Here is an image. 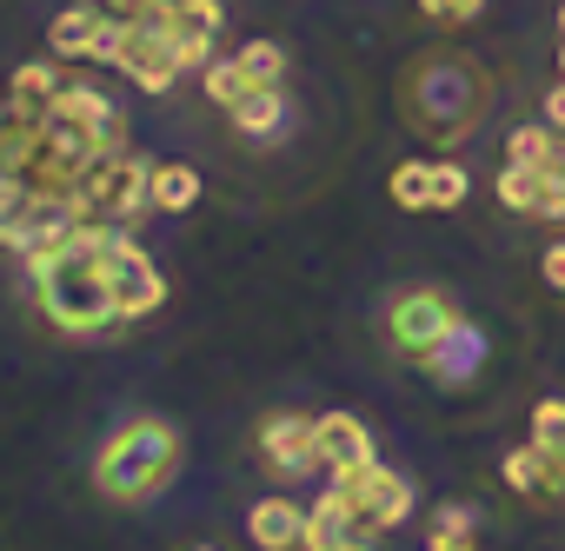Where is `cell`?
I'll return each mask as SVG.
<instances>
[{
    "label": "cell",
    "mask_w": 565,
    "mask_h": 551,
    "mask_svg": "<svg viewBox=\"0 0 565 551\" xmlns=\"http://www.w3.org/2000/svg\"><path fill=\"white\" fill-rule=\"evenodd\" d=\"M532 445L565 472V399H539L532 406Z\"/></svg>",
    "instance_id": "603a6c76"
},
{
    "label": "cell",
    "mask_w": 565,
    "mask_h": 551,
    "mask_svg": "<svg viewBox=\"0 0 565 551\" xmlns=\"http://www.w3.org/2000/svg\"><path fill=\"white\" fill-rule=\"evenodd\" d=\"M114 67H120L140 94H167V87L186 74V61L173 54V41H167L160 21H120V54H114Z\"/></svg>",
    "instance_id": "8992f818"
},
{
    "label": "cell",
    "mask_w": 565,
    "mask_h": 551,
    "mask_svg": "<svg viewBox=\"0 0 565 551\" xmlns=\"http://www.w3.org/2000/svg\"><path fill=\"white\" fill-rule=\"evenodd\" d=\"M34 153H41V114H21V107H0V173H14V180H28Z\"/></svg>",
    "instance_id": "9a60e30c"
},
{
    "label": "cell",
    "mask_w": 565,
    "mask_h": 551,
    "mask_svg": "<svg viewBox=\"0 0 565 551\" xmlns=\"http://www.w3.org/2000/svg\"><path fill=\"white\" fill-rule=\"evenodd\" d=\"M320 551H366V538H340V544H320Z\"/></svg>",
    "instance_id": "4dcf8cb0"
},
{
    "label": "cell",
    "mask_w": 565,
    "mask_h": 551,
    "mask_svg": "<svg viewBox=\"0 0 565 551\" xmlns=\"http://www.w3.org/2000/svg\"><path fill=\"white\" fill-rule=\"evenodd\" d=\"M499 206H512L525 219H565V166H505Z\"/></svg>",
    "instance_id": "30bf717a"
},
{
    "label": "cell",
    "mask_w": 565,
    "mask_h": 551,
    "mask_svg": "<svg viewBox=\"0 0 565 551\" xmlns=\"http://www.w3.org/2000/svg\"><path fill=\"white\" fill-rule=\"evenodd\" d=\"M479 8L486 0H419V14H433V21H479Z\"/></svg>",
    "instance_id": "83f0119b"
},
{
    "label": "cell",
    "mask_w": 565,
    "mask_h": 551,
    "mask_svg": "<svg viewBox=\"0 0 565 551\" xmlns=\"http://www.w3.org/2000/svg\"><path fill=\"white\" fill-rule=\"evenodd\" d=\"M120 226L107 219H81L74 246H61L54 259L28 266V280H34V300H41V320L61 326V333H100L114 326V287H107V239ZM134 233V226H127Z\"/></svg>",
    "instance_id": "6da1fadb"
},
{
    "label": "cell",
    "mask_w": 565,
    "mask_h": 551,
    "mask_svg": "<svg viewBox=\"0 0 565 551\" xmlns=\"http://www.w3.org/2000/svg\"><path fill=\"white\" fill-rule=\"evenodd\" d=\"M147 193H153V213H186V206L200 199V173H193L186 160H160Z\"/></svg>",
    "instance_id": "e0dca14e"
},
{
    "label": "cell",
    "mask_w": 565,
    "mask_h": 551,
    "mask_svg": "<svg viewBox=\"0 0 565 551\" xmlns=\"http://www.w3.org/2000/svg\"><path fill=\"white\" fill-rule=\"evenodd\" d=\"M246 531L259 551H294V544H307V511L294 498H259L246 511Z\"/></svg>",
    "instance_id": "4fadbf2b"
},
{
    "label": "cell",
    "mask_w": 565,
    "mask_h": 551,
    "mask_svg": "<svg viewBox=\"0 0 565 551\" xmlns=\"http://www.w3.org/2000/svg\"><path fill=\"white\" fill-rule=\"evenodd\" d=\"M279 120H287V100H279V87H246V94H239V107H233V127H239V133H253V140L279 133Z\"/></svg>",
    "instance_id": "ac0fdd59"
},
{
    "label": "cell",
    "mask_w": 565,
    "mask_h": 551,
    "mask_svg": "<svg viewBox=\"0 0 565 551\" xmlns=\"http://www.w3.org/2000/svg\"><path fill=\"white\" fill-rule=\"evenodd\" d=\"M107 287H114V313L120 320H147L167 306V280H160V266L140 252V239L120 226L107 239Z\"/></svg>",
    "instance_id": "277c9868"
},
{
    "label": "cell",
    "mask_w": 565,
    "mask_h": 551,
    "mask_svg": "<svg viewBox=\"0 0 565 551\" xmlns=\"http://www.w3.org/2000/svg\"><path fill=\"white\" fill-rule=\"evenodd\" d=\"M153 160H134V153H114L87 173V193H81V213L87 219H107V226H134L140 213H153Z\"/></svg>",
    "instance_id": "3957f363"
},
{
    "label": "cell",
    "mask_w": 565,
    "mask_h": 551,
    "mask_svg": "<svg viewBox=\"0 0 565 551\" xmlns=\"http://www.w3.org/2000/svg\"><path fill=\"white\" fill-rule=\"evenodd\" d=\"M426 551H472V511L466 505H439L433 531H426Z\"/></svg>",
    "instance_id": "cb8c5ba5"
},
{
    "label": "cell",
    "mask_w": 565,
    "mask_h": 551,
    "mask_svg": "<svg viewBox=\"0 0 565 551\" xmlns=\"http://www.w3.org/2000/svg\"><path fill=\"white\" fill-rule=\"evenodd\" d=\"M333 485L353 498V511H360V531H366V538H380V531L406 525V511H413V478H406V472H386L380 458H373V465H360V472H333Z\"/></svg>",
    "instance_id": "5b68a950"
},
{
    "label": "cell",
    "mask_w": 565,
    "mask_h": 551,
    "mask_svg": "<svg viewBox=\"0 0 565 551\" xmlns=\"http://www.w3.org/2000/svg\"><path fill=\"white\" fill-rule=\"evenodd\" d=\"M558 127H512L505 140V166H558Z\"/></svg>",
    "instance_id": "44dd1931"
},
{
    "label": "cell",
    "mask_w": 565,
    "mask_h": 551,
    "mask_svg": "<svg viewBox=\"0 0 565 551\" xmlns=\"http://www.w3.org/2000/svg\"><path fill=\"white\" fill-rule=\"evenodd\" d=\"M21 213H28V180L0 173V246H14V233H21Z\"/></svg>",
    "instance_id": "484cf974"
},
{
    "label": "cell",
    "mask_w": 565,
    "mask_h": 551,
    "mask_svg": "<svg viewBox=\"0 0 565 551\" xmlns=\"http://www.w3.org/2000/svg\"><path fill=\"white\" fill-rule=\"evenodd\" d=\"M180 472V432L160 425V419H140V425H120L107 445H100V465H94V485L120 505H147L173 485Z\"/></svg>",
    "instance_id": "7a4b0ae2"
},
{
    "label": "cell",
    "mask_w": 565,
    "mask_h": 551,
    "mask_svg": "<svg viewBox=\"0 0 565 551\" xmlns=\"http://www.w3.org/2000/svg\"><path fill=\"white\" fill-rule=\"evenodd\" d=\"M466 166H452V160H433V213H446V206H459L466 199Z\"/></svg>",
    "instance_id": "4316f807"
},
{
    "label": "cell",
    "mask_w": 565,
    "mask_h": 551,
    "mask_svg": "<svg viewBox=\"0 0 565 551\" xmlns=\"http://www.w3.org/2000/svg\"><path fill=\"white\" fill-rule=\"evenodd\" d=\"M545 127H565V80L545 94Z\"/></svg>",
    "instance_id": "f546056e"
},
{
    "label": "cell",
    "mask_w": 565,
    "mask_h": 551,
    "mask_svg": "<svg viewBox=\"0 0 565 551\" xmlns=\"http://www.w3.org/2000/svg\"><path fill=\"white\" fill-rule=\"evenodd\" d=\"M320 465H327V472H360V465H373V432H366L353 412H327V419H320Z\"/></svg>",
    "instance_id": "7c38bea8"
},
{
    "label": "cell",
    "mask_w": 565,
    "mask_h": 551,
    "mask_svg": "<svg viewBox=\"0 0 565 551\" xmlns=\"http://www.w3.org/2000/svg\"><path fill=\"white\" fill-rule=\"evenodd\" d=\"M558 74H565V47H558Z\"/></svg>",
    "instance_id": "d6a6232c"
},
{
    "label": "cell",
    "mask_w": 565,
    "mask_h": 551,
    "mask_svg": "<svg viewBox=\"0 0 565 551\" xmlns=\"http://www.w3.org/2000/svg\"><path fill=\"white\" fill-rule=\"evenodd\" d=\"M386 193H393V206H406V213H433V160H406V166H393Z\"/></svg>",
    "instance_id": "ffe728a7"
},
{
    "label": "cell",
    "mask_w": 565,
    "mask_h": 551,
    "mask_svg": "<svg viewBox=\"0 0 565 551\" xmlns=\"http://www.w3.org/2000/svg\"><path fill=\"white\" fill-rule=\"evenodd\" d=\"M419 366H426V372H439V379H466V372L479 366V333H472V326L446 333V339H439V346H433Z\"/></svg>",
    "instance_id": "d6986e66"
},
{
    "label": "cell",
    "mask_w": 565,
    "mask_h": 551,
    "mask_svg": "<svg viewBox=\"0 0 565 551\" xmlns=\"http://www.w3.org/2000/svg\"><path fill=\"white\" fill-rule=\"evenodd\" d=\"M505 485L519 491V498H539V505H552V498H565V472L539 452V445H519V452H505Z\"/></svg>",
    "instance_id": "5bb4252c"
},
{
    "label": "cell",
    "mask_w": 565,
    "mask_h": 551,
    "mask_svg": "<svg viewBox=\"0 0 565 551\" xmlns=\"http://www.w3.org/2000/svg\"><path fill=\"white\" fill-rule=\"evenodd\" d=\"M100 34H107V8L81 0V8L54 14V28H47V54H54V61H94Z\"/></svg>",
    "instance_id": "8fae6325"
},
{
    "label": "cell",
    "mask_w": 565,
    "mask_h": 551,
    "mask_svg": "<svg viewBox=\"0 0 565 551\" xmlns=\"http://www.w3.org/2000/svg\"><path fill=\"white\" fill-rule=\"evenodd\" d=\"M61 87H67V80H61L54 61H28V67H14V80H8V107H21V114H47Z\"/></svg>",
    "instance_id": "2e32d148"
},
{
    "label": "cell",
    "mask_w": 565,
    "mask_h": 551,
    "mask_svg": "<svg viewBox=\"0 0 565 551\" xmlns=\"http://www.w3.org/2000/svg\"><path fill=\"white\" fill-rule=\"evenodd\" d=\"M160 28H167L173 54H180L186 67H213V41H220V28H226V8H220V0H167Z\"/></svg>",
    "instance_id": "9c48e42d"
},
{
    "label": "cell",
    "mask_w": 565,
    "mask_h": 551,
    "mask_svg": "<svg viewBox=\"0 0 565 551\" xmlns=\"http://www.w3.org/2000/svg\"><path fill=\"white\" fill-rule=\"evenodd\" d=\"M200 87H206V100H213V107H226V114H233V107H239V94H246L253 80L239 74V61H213V67H200Z\"/></svg>",
    "instance_id": "d4e9b609"
},
{
    "label": "cell",
    "mask_w": 565,
    "mask_h": 551,
    "mask_svg": "<svg viewBox=\"0 0 565 551\" xmlns=\"http://www.w3.org/2000/svg\"><path fill=\"white\" fill-rule=\"evenodd\" d=\"M233 61H239V74L253 87H279V80H287V47H279V41H246Z\"/></svg>",
    "instance_id": "7402d4cb"
},
{
    "label": "cell",
    "mask_w": 565,
    "mask_h": 551,
    "mask_svg": "<svg viewBox=\"0 0 565 551\" xmlns=\"http://www.w3.org/2000/svg\"><path fill=\"white\" fill-rule=\"evenodd\" d=\"M193 551H213V544H193Z\"/></svg>",
    "instance_id": "836d02e7"
},
{
    "label": "cell",
    "mask_w": 565,
    "mask_h": 551,
    "mask_svg": "<svg viewBox=\"0 0 565 551\" xmlns=\"http://www.w3.org/2000/svg\"><path fill=\"white\" fill-rule=\"evenodd\" d=\"M545 287L565 293V246H545Z\"/></svg>",
    "instance_id": "f1b7e54d"
},
{
    "label": "cell",
    "mask_w": 565,
    "mask_h": 551,
    "mask_svg": "<svg viewBox=\"0 0 565 551\" xmlns=\"http://www.w3.org/2000/svg\"><path fill=\"white\" fill-rule=\"evenodd\" d=\"M253 445H259V458H266L279 478L327 472V465H320V419H307V412H266V419L253 425Z\"/></svg>",
    "instance_id": "52a82bcc"
},
{
    "label": "cell",
    "mask_w": 565,
    "mask_h": 551,
    "mask_svg": "<svg viewBox=\"0 0 565 551\" xmlns=\"http://www.w3.org/2000/svg\"><path fill=\"white\" fill-rule=\"evenodd\" d=\"M558 34H565V8H558Z\"/></svg>",
    "instance_id": "1f68e13d"
},
{
    "label": "cell",
    "mask_w": 565,
    "mask_h": 551,
    "mask_svg": "<svg viewBox=\"0 0 565 551\" xmlns=\"http://www.w3.org/2000/svg\"><path fill=\"white\" fill-rule=\"evenodd\" d=\"M466 320L452 313V300L446 293H406V300H393V313H386V333H393V346L399 353H413V359H426L446 333H459Z\"/></svg>",
    "instance_id": "ba28073f"
}]
</instances>
